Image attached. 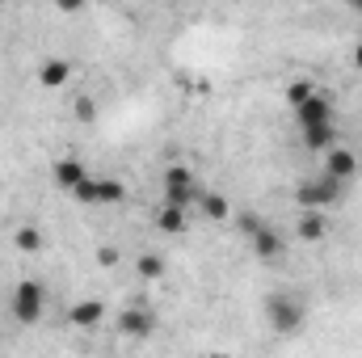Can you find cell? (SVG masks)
I'll return each instance as SVG.
<instances>
[{"instance_id": "4", "label": "cell", "mask_w": 362, "mask_h": 358, "mask_svg": "<svg viewBox=\"0 0 362 358\" xmlns=\"http://www.w3.org/2000/svg\"><path fill=\"white\" fill-rule=\"evenodd\" d=\"M198 194H202V190H198V181H194V173H189L185 165H169V169H165V202L189 207Z\"/></svg>"}, {"instance_id": "15", "label": "cell", "mask_w": 362, "mask_h": 358, "mask_svg": "<svg viewBox=\"0 0 362 358\" xmlns=\"http://www.w3.org/2000/svg\"><path fill=\"white\" fill-rule=\"evenodd\" d=\"M81 178H85V165H81L76 156H59V161H55V181H59V190H72Z\"/></svg>"}, {"instance_id": "19", "label": "cell", "mask_w": 362, "mask_h": 358, "mask_svg": "<svg viewBox=\"0 0 362 358\" xmlns=\"http://www.w3.org/2000/svg\"><path fill=\"white\" fill-rule=\"evenodd\" d=\"M72 114H76L81 122H97V101H93L89 93H81V97L72 101Z\"/></svg>"}, {"instance_id": "16", "label": "cell", "mask_w": 362, "mask_h": 358, "mask_svg": "<svg viewBox=\"0 0 362 358\" xmlns=\"http://www.w3.org/2000/svg\"><path fill=\"white\" fill-rule=\"evenodd\" d=\"M198 202H202V215H206V219H215V224H223V219L232 215L228 198H223V194H215V190H211V194H198Z\"/></svg>"}, {"instance_id": "21", "label": "cell", "mask_w": 362, "mask_h": 358, "mask_svg": "<svg viewBox=\"0 0 362 358\" xmlns=\"http://www.w3.org/2000/svg\"><path fill=\"white\" fill-rule=\"evenodd\" d=\"M312 93H316L312 81H291V85H286V101H291V105H299V101H303V97H312Z\"/></svg>"}, {"instance_id": "2", "label": "cell", "mask_w": 362, "mask_h": 358, "mask_svg": "<svg viewBox=\"0 0 362 358\" xmlns=\"http://www.w3.org/2000/svg\"><path fill=\"white\" fill-rule=\"evenodd\" d=\"M337 198H341V181L329 178V173H325V178H303L295 185V202H299V207H320V211H325V207L337 202Z\"/></svg>"}, {"instance_id": "10", "label": "cell", "mask_w": 362, "mask_h": 358, "mask_svg": "<svg viewBox=\"0 0 362 358\" xmlns=\"http://www.w3.org/2000/svg\"><path fill=\"white\" fill-rule=\"evenodd\" d=\"M72 81V64L68 59H47L42 68H38V85L42 89H64Z\"/></svg>"}, {"instance_id": "14", "label": "cell", "mask_w": 362, "mask_h": 358, "mask_svg": "<svg viewBox=\"0 0 362 358\" xmlns=\"http://www.w3.org/2000/svg\"><path fill=\"white\" fill-rule=\"evenodd\" d=\"M156 228H160V232H169V236L185 232V228H189V224H185V207H177V202H165V207L156 211Z\"/></svg>"}, {"instance_id": "8", "label": "cell", "mask_w": 362, "mask_h": 358, "mask_svg": "<svg viewBox=\"0 0 362 358\" xmlns=\"http://www.w3.org/2000/svg\"><path fill=\"white\" fill-rule=\"evenodd\" d=\"M325 232H329L325 211H320V207H303V215H299V224H295V236L312 245V241H325Z\"/></svg>"}, {"instance_id": "1", "label": "cell", "mask_w": 362, "mask_h": 358, "mask_svg": "<svg viewBox=\"0 0 362 358\" xmlns=\"http://www.w3.org/2000/svg\"><path fill=\"white\" fill-rule=\"evenodd\" d=\"M8 308H13V321H17V325H38L42 312H47V291H42V282H34V278L17 282Z\"/></svg>"}, {"instance_id": "20", "label": "cell", "mask_w": 362, "mask_h": 358, "mask_svg": "<svg viewBox=\"0 0 362 358\" xmlns=\"http://www.w3.org/2000/svg\"><path fill=\"white\" fill-rule=\"evenodd\" d=\"M68 194H72V198H76V202H97V181H93L89 173H85V178L76 181V185H72V190H68Z\"/></svg>"}, {"instance_id": "13", "label": "cell", "mask_w": 362, "mask_h": 358, "mask_svg": "<svg viewBox=\"0 0 362 358\" xmlns=\"http://www.w3.org/2000/svg\"><path fill=\"white\" fill-rule=\"evenodd\" d=\"M303 144H308L312 152H329V148L337 144V127H333V122H320V127H303Z\"/></svg>"}, {"instance_id": "17", "label": "cell", "mask_w": 362, "mask_h": 358, "mask_svg": "<svg viewBox=\"0 0 362 358\" xmlns=\"http://www.w3.org/2000/svg\"><path fill=\"white\" fill-rule=\"evenodd\" d=\"M135 274H139V278H148V282L165 278V258H160V253H144V258L135 262Z\"/></svg>"}, {"instance_id": "5", "label": "cell", "mask_w": 362, "mask_h": 358, "mask_svg": "<svg viewBox=\"0 0 362 358\" xmlns=\"http://www.w3.org/2000/svg\"><path fill=\"white\" fill-rule=\"evenodd\" d=\"M295 122H299V131H303V127H320V122H333V101H329L325 93L316 89L312 97H303V101L295 105Z\"/></svg>"}, {"instance_id": "18", "label": "cell", "mask_w": 362, "mask_h": 358, "mask_svg": "<svg viewBox=\"0 0 362 358\" xmlns=\"http://www.w3.org/2000/svg\"><path fill=\"white\" fill-rule=\"evenodd\" d=\"M127 198V185L118 178H105V181H97V202H122Z\"/></svg>"}, {"instance_id": "23", "label": "cell", "mask_w": 362, "mask_h": 358, "mask_svg": "<svg viewBox=\"0 0 362 358\" xmlns=\"http://www.w3.org/2000/svg\"><path fill=\"white\" fill-rule=\"evenodd\" d=\"M262 224H266V219H262V215H240V224H236V228H240V232H245V236H253V232H257V228H262Z\"/></svg>"}, {"instance_id": "24", "label": "cell", "mask_w": 362, "mask_h": 358, "mask_svg": "<svg viewBox=\"0 0 362 358\" xmlns=\"http://www.w3.org/2000/svg\"><path fill=\"white\" fill-rule=\"evenodd\" d=\"M85 4H89V0H55V8H59V13H81Z\"/></svg>"}, {"instance_id": "26", "label": "cell", "mask_w": 362, "mask_h": 358, "mask_svg": "<svg viewBox=\"0 0 362 358\" xmlns=\"http://www.w3.org/2000/svg\"><path fill=\"white\" fill-rule=\"evenodd\" d=\"M346 4H350V8H354V13H362V0H346Z\"/></svg>"}, {"instance_id": "9", "label": "cell", "mask_w": 362, "mask_h": 358, "mask_svg": "<svg viewBox=\"0 0 362 358\" xmlns=\"http://www.w3.org/2000/svg\"><path fill=\"white\" fill-rule=\"evenodd\" d=\"M249 241H253V253H257L262 262H278V258L286 253V249H282V236L274 232L270 224H262V228H257V232H253Z\"/></svg>"}, {"instance_id": "12", "label": "cell", "mask_w": 362, "mask_h": 358, "mask_svg": "<svg viewBox=\"0 0 362 358\" xmlns=\"http://www.w3.org/2000/svg\"><path fill=\"white\" fill-rule=\"evenodd\" d=\"M68 321L81 325V329H97V325L105 321V304H101V299H85V304H76V308L68 312Z\"/></svg>"}, {"instance_id": "7", "label": "cell", "mask_w": 362, "mask_h": 358, "mask_svg": "<svg viewBox=\"0 0 362 358\" xmlns=\"http://www.w3.org/2000/svg\"><path fill=\"white\" fill-rule=\"evenodd\" d=\"M118 329H122L127 337H148V333L156 329V312H152V308H127V312L118 316Z\"/></svg>"}, {"instance_id": "11", "label": "cell", "mask_w": 362, "mask_h": 358, "mask_svg": "<svg viewBox=\"0 0 362 358\" xmlns=\"http://www.w3.org/2000/svg\"><path fill=\"white\" fill-rule=\"evenodd\" d=\"M13 249H21V253H42V249H47L42 228H38V224H17V228H13Z\"/></svg>"}, {"instance_id": "25", "label": "cell", "mask_w": 362, "mask_h": 358, "mask_svg": "<svg viewBox=\"0 0 362 358\" xmlns=\"http://www.w3.org/2000/svg\"><path fill=\"white\" fill-rule=\"evenodd\" d=\"M350 59H354V68H362V42H354V51H350Z\"/></svg>"}, {"instance_id": "3", "label": "cell", "mask_w": 362, "mask_h": 358, "mask_svg": "<svg viewBox=\"0 0 362 358\" xmlns=\"http://www.w3.org/2000/svg\"><path fill=\"white\" fill-rule=\"evenodd\" d=\"M266 321H270L278 333H295V329L303 325V304L291 299L286 291H282V295H270V299H266Z\"/></svg>"}, {"instance_id": "22", "label": "cell", "mask_w": 362, "mask_h": 358, "mask_svg": "<svg viewBox=\"0 0 362 358\" xmlns=\"http://www.w3.org/2000/svg\"><path fill=\"white\" fill-rule=\"evenodd\" d=\"M118 258H122V253H118L114 245H101V249H97V266L101 270H114L118 266Z\"/></svg>"}, {"instance_id": "6", "label": "cell", "mask_w": 362, "mask_h": 358, "mask_svg": "<svg viewBox=\"0 0 362 358\" xmlns=\"http://www.w3.org/2000/svg\"><path fill=\"white\" fill-rule=\"evenodd\" d=\"M325 173L346 185V181L358 178V156H354L350 148H337V144H333V148H329V156H325Z\"/></svg>"}]
</instances>
